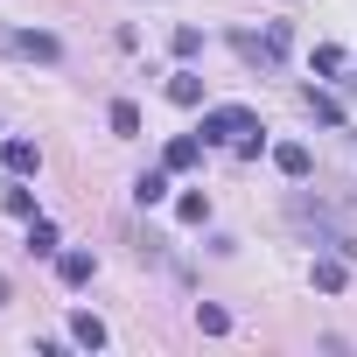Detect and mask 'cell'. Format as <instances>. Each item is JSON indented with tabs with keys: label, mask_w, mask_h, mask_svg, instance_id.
Listing matches in <instances>:
<instances>
[{
	"label": "cell",
	"mask_w": 357,
	"mask_h": 357,
	"mask_svg": "<svg viewBox=\"0 0 357 357\" xmlns=\"http://www.w3.org/2000/svg\"><path fill=\"white\" fill-rule=\"evenodd\" d=\"M231 50H238L245 63H259V70H280V50H287V29H280V22H266V36L238 29V36H231Z\"/></svg>",
	"instance_id": "1"
},
{
	"label": "cell",
	"mask_w": 357,
	"mask_h": 357,
	"mask_svg": "<svg viewBox=\"0 0 357 357\" xmlns=\"http://www.w3.org/2000/svg\"><path fill=\"white\" fill-rule=\"evenodd\" d=\"M245 133H259V112L252 105H218L204 119V140H245Z\"/></svg>",
	"instance_id": "2"
},
{
	"label": "cell",
	"mask_w": 357,
	"mask_h": 357,
	"mask_svg": "<svg viewBox=\"0 0 357 357\" xmlns=\"http://www.w3.org/2000/svg\"><path fill=\"white\" fill-rule=\"evenodd\" d=\"M0 50H15V56H36V63H56L63 56V43L50 36V29H8V43Z\"/></svg>",
	"instance_id": "3"
},
{
	"label": "cell",
	"mask_w": 357,
	"mask_h": 357,
	"mask_svg": "<svg viewBox=\"0 0 357 357\" xmlns=\"http://www.w3.org/2000/svg\"><path fill=\"white\" fill-rule=\"evenodd\" d=\"M273 168H280V175H294V183H301V175H308L315 161H308V147H301V140H280V147H273Z\"/></svg>",
	"instance_id": "4"
},
{
	"label": "cell",
	"mask_w": 357,
	"mask_h": 357,
	"mask_svg": "<svg viewBox=\"0 0 357 357\" xmlns=\"http://www.w3.org/2000/svg\"><path fill=\"white\" fill-rule=\"evenodd\" d=\"M0 154H8V168H15V175H36V168H43V147H36V140H8Z\"/></svg>",
	"instance_id": "5"
},
{
	"label": "cell",
	"mask_w": 357,
	"mask_h": 357,
	"mask_svg": "<svg viewBox=\"0 0 357 357\" xmlns=\"http://www.w3.org/2000/svg\"><path fill=\"white\" fill-rule=\"evenodd\" d=\"M56 273H63V287H84V280L98 273V259H91V252H63V259H56Z\"/></svg>",
	"instance_id": "6"
},
{
	"label": "cell",
	"mask_w": 357,
	"mask_h": 357,
	"mask_svg": "<svg viewBox=\"0 0 357 357\" xmlns=\"http://www.w3.org/2000/svg\"><path fill=\"white\" fill-rule=\"evenodd\" d=\"M168 98H175V105H204V77H197V70H175V77H168Z\"/></svg>",
	"instance_id": "7"
},
{
	"label": "cell",
	"mask_w": 357,
	"mask_h": 357,
	"mask_svg": "<svg viewBox=\"0 0 357 357\" xmlns=\"http://www.w3.org/2000/svg\"><path fill=\"white\" fill-rule=\"evenodd\" d=\"M301 105H308V112H315L322 126H343V105H336L329 91H315V84H308V91H301Z\"/></svg>",
	"instance_id": "8"
},
{
	"label": "cell",
	"mask_w": 357,
	"mask_h": 357,
	"mask_svg": "<svg viewBox=\"0 0 357 357\" xmlns=\"http://www.w3.org/2000/svg\"><path fill=\"white\" fill-rule=\"evenodd\" d=\"M70 343L98 350V343H105V322H98V315H70Z\"/></svg>",
	"instance_id": "9"
},
{
	"label": "cell",
	"mask_w": 357,
	"mask_h": 357,
	"mask_svg": "<svg viewBox=\"0 0 357 357\" xmlns=\"http://www.w3.org/2000/svg\"><path fill=\"white\" fill-rule=\"evenodd\" d=\"M197 161H204V140H190V133L168 140V168H197Z\"/></svg>",
	"instance_id": "10"
},
{
	"label": "cell",
	"mask_w": 357,
	"mask_h": 357,
	"mask_svg": "<svg viewBox=\"0 0 357 357\" xmlns=\"http://www.w3.org/2000/svg\"><path fill=\"white\" fill-rule=\"evenodd\" d=\"M112 133H119V140H133V133H140V105H133V98H119V105H112Z\"/></svg>",
	"instance_id": "11"
},
{
	"label": "cell",
	"mask_w": 357,
	"mask_h": 357,
	"mask_svg": "<svg viewBox=\"0 0 357 357\" xmlns=\"http://www.w3.org/2000/svg\"><path fill=\"white\" fill-rule=\"evenodd\" d=\"M343 280H350V273H343V252H336V259H315V287H322V294H336Z\"/></svg>",
	"instance_id": "12"
},
{
	"label": "cell",
	"mask_w": 357,
	"mask_h": 357,
	"mask_svg": "<svg viewBox=\"0 0 357 357\" xmlns=\"http://www.w3.org/2000/svg\"><path fill=\"white\" fill-rule=\"evenodd\" d=\"M175 218H183V225H204V218H211V197H204V190H190L183 204H175Z\"/></svg>",
	"instance_id": "13"
},
{
	"label": "cell",
	"mask_w": 357,
	"mask_h": 357,
	"mask_svg": "<svg viewBox=\"0 0 357 357\" xmlns=\"http://www.w3.org/2000/svg\"><path fill=\"white\" fill-rule=\"evenodd\" d=\"M29 252H36V259H50V252H56V225H43V218H36V225H29Z\"/></svg>",
	"instance_id": "14"
},
{
	"label": "cell",
	"mask_w": 357,
	"mask_h": 357,
	"mask_svg": "<svg viewBox=\"0 0 357 357\" xmlns=\"http://www.w3.org/2000/svg\"><path fill=\"white\" fill-rule=\"evenodd\" d=\"M197 329H204V336H225V329H231V315H225V308H211V301H197Z\"/></svg>",
	"instance_id": "15"
},
{
	"label": "cell",
	"mask_w": 357,
	"mask_h": 357,
	"mask_svg": "<svg viewBox=\"0 0 357 357\" xmlns=\"http://www.w3.org/2000/svg\"><path fill=\"white\" fill-rule=\"evenodd\" d=\"M133 197H140V204H147V211H154V204H161V197H168V175H140V183H133Z\"/></svg>",
	"instance_id": "16"
},
{
	"label": "cell",
	"mask_w": 357,
	"mask_h": 357,
	"mask_svg": "<svg viewBox=\"0 0 357 357\" xmlns=\"http://www.w3.org/2000/svg\"><path fill=\"white\" fill-rule=\"evenodd\" d=\"M0 204H8V218H36V190H8Z\"/></svg>",
	"instance_id": "17"
},
{
	"label": "cell",
	"mask_w": 357,
	"mask_h": 357,
	"mask_svg": "<svg viewBox=\"0 0 357 357\" xmlns=\"http://www.w3.org/2000/svg\"><path fill=\"white\" fill-rule=\"evenodd\" d=\"M204 50V29H175V56H197Z\"/></svg>",
	"instance_id": "18"
}]
</instances>
